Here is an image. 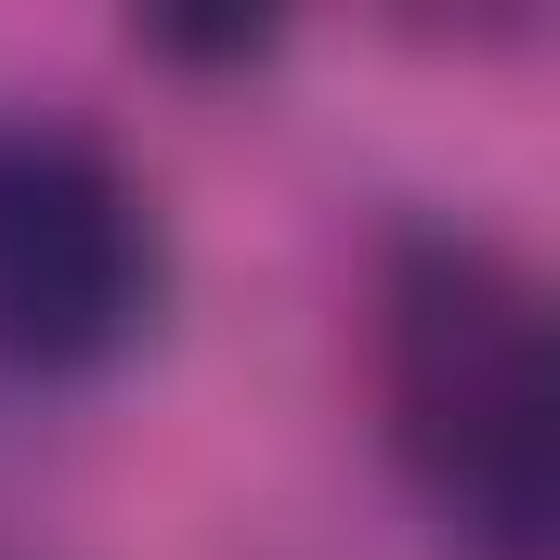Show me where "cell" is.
Listing matches in <instances>:
<instances>
[{"label": "cell", "instance_id": "1", "mask_svg": "<svg viewBox=\"0 0 560 560\" xmlns=\"http://www.w3.org/2000/svg\"><path fill=\"white\" fill-rule=\"evenodd\" d=\"M378 378L392 443L443 495L456 548L548 560L560 522V378H548V300L495 235H405L378 275Z\"/></svg>", "mask_w": 560, "mask_h": 560}, {"label": "cell", "instance_id": "2", "mask_svg": "<svg viewBox=\"0 0 560 560\" xmlns=\"http://www.w3.org/2000/svg\"><path fill=\"white\" fill-rule=\"evenodd\" d=\"M156 313V209L92 131L0 118V365L79 378Z\"/></svg>", "mask_w": 560, "mask_h": 560}]
</instances>
